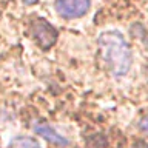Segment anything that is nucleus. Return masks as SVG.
Instances as JSON below:
<instances>
[{
    "instance_id": "nucleus-1",
    "label": "nucleus",
    "mask_w": 148,
    "mask_h": 148,
    "mask_svg": "<svg viewBox=\"0 0 148 148\" xmlns=\"http://www.w3.org/2000/svg\"><path fill=\"white\" fill-rule=\"evenodd\" d=\"M100 57L114 77L125 76L133 63V53L127 39L119 31H105L97 39Z\"/></svg>"
},
{
    "instance_id": "nucleus-2",
    "label": "nucleus",
    "mask_w": 148,
    "mask_h": 148,
    "mask_svg": "<svg viewBox=\"0 0 148 148\" xmlns=\"http://www.w3.org/2000/svg\"><path fill=\"white\" fill-rule=\"evenodd\" d=\"M31 36L34 37L37 45H39L42 49L46 51V49H49L51 46H54V43L57 42L59 32L48 20L39 17L31 23Z\"/></svg>"
},
{
    "instance_id": "nucleus-3",
    "label": "nucleus",
    "mask_w": 148,
    "mask_h": 148,
    "mask_svg": "<svg viewBox=\"0 0 148 148\" xmlns=\"http://www.w3.org/2000/svg\"><path fill=\"white\" fill-rule=\"evenodd\" d=\"M91 0H56L54 8L60 17L66 20L80 18L90 11Z\"/></svg>"
},
{
    "instance_id": "nucleus-4",
    "label": "nucleus",
    "mask_w": 148,
    "mask_h": 148,
    "mask_svg": "<svg viewBox=\"0 0 148 148\" xmlns=\"http://www.w3.org/2000/svg\"><path fill=\"white\" fill-rule=\"evenodd\" d=\"M34 133L37 134V136L43 137L48 143H51V145L54 147H68L69 145V140L65 136H62L59 131H56V128H53L49 123L46 122H36L34 123Z\"/></svg>"
},
{
    "instance_id": "nucleus-5",
    "label": "nucleus",
    "mask_w": 148,
    "mask_h": 148,
    "mask_svg": "<svg viewBox=\"0 0 148 148\" xmlns=\"http://www.w3.org/2000/svg\"><path fill=\"white\" fill-rule=\"evenodd\" d=\"M8 148H42L37 139L31 136H16L9 140Z\"/></svg>"
},
{
    "instance_id": "nucleus-6",
    "label": "nucleus",
    "mask_w": 148,
    "mask_h": 148,
    "mask_svg": "<svg viewBox=\"0 0 148 148\" xmlns=\"http://www.w3.org/2000/svg\"><path fill=\"white\" fill-rule=\"evenodd\" d=\"M137 128H139V131H140L142 134L148 136V116H143L142 119H139V122H137Z\"/></svg>"
},
{
    "instance_id": "nucleus-7",
    "label": "nucleus",
    "mask_w": 148,
    "mask_h": 148,
    "mask_svg": "<svg viewBox=\"0 0 148 148\" xmlns=\"http://www.w3.org/2000/svg\"><path fill=\"white\" fill-rule=\"evenodd\" d=\"M131 148H148V143H145V142H136V143H133V147Z\"/></svg>"
},
{
    "instance_id": "nucleus-8",
    "label": "nucleus",
    "mask_w": 148,
    "mask_h": 148,
    "mask_svg": "<svg viewBox=\"0 0 148 148\" xmlns=\"http://www.w3.org/2000/svg\"><path fill=\"white\" fill-rule=\"evenodd\" d=\"M22 2L25 3V5H34V3L39 2V0H22Z\"/></svg>"
},
{
    "instance_id": "nucleus-9",
    "label": "nucleus",
    "mask_w": 148,
    "mask_h": 148,
    "mask_svg": "<svg viewBox=\"0 0 148 148\" xmlns=\"http://www.w3.org/2000/svg\"><path fill=\"white\" fill-rule=\"evenodd\" d=\"M147 79H148V74H147Z\"/></svg>"
}]
</instances>
